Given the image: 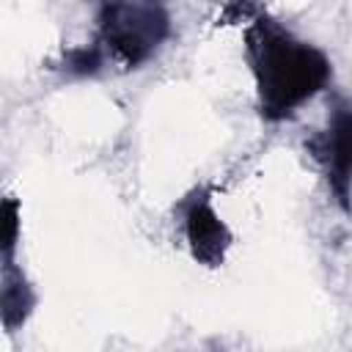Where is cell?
Wrapping results in <instances>:
<instances>
[{
	"label": "cell",
	"mask_w": 352,
	"mask_h": 352,
	"mask_svg": "<svg viewBox=\"0 0 352 352\" xmlns=\"http://www.w3.org/2000/svg\"><path fill=\"white\" fill-rule=\"evenodd\" d=\"M242 36L261 121H289L302 104L330 88L333 60L327 52L297 36L264 8L253 11Z\"/></svg>",
	"instance_id": "obj_1"
},
{
	"label": "cell",
	"mask_w": 352,
	"mask_h": 352,
	"mask_svg": "<svg viewBox=\"0 0 352 352\" xmlns=\"http://www.w3.org/2000/svg\"><path fill=\"white\" fill-rule=\"evenodd\" d=\"M173 22L160 3H102L96 8V44L124 72L146 66L170 38Z\"/></svg>",
	"instance_id": "obj_2"
},
{
	"label": "cell",
	"mask_w": 352,
	"mask_h": 352,
	"mask_svg": "<svg viewBox=\"0 0 352 352\" xmlns=\"http://www.w3.org/2000/svg\"><path fill=\"white\" fill-rule=\"evenodd\" d=\"M305 151L319 168L336 206L352 214V99H330L327 121L305 138Z\"/></svg>",
	"instance_id": "obj_3"
},
{
	"label": "cell",
	"mask_w": 352,
	"mask_h": 352,
	"mask_svg": "<svg viewBox=\"0 0 352 352\" xmlns=\"http://www.w3.org/2000/svg\"><path fill=\"white\" fill-rule=\"evenodd\" d=\"M214 184H195L173 206L190 258L206 270L223 267L234 245V231L214 209Z\"/></svg>",
	"instance_id": "obj_4"
},
{
	"label": "cell",
	"mask_w": 352,
	"mask_h": 352,
	"mask_svg": "<svg viewBox=\"0 0 352 352\" xmlns=\"http://www.w3.org/2000/svg\"><path fill=\"white\" fill-rule=\"evenodd\" d=\"M36 308V289L28 275L14 264L3 261V294H0V316L6 333H16Z\"/></svg>",
	"instance_id": "obj_5"
},
{
	"label": "cell",
	"mask_w": 352,
	"mask_h": 352,
	"mask_svg": "<svg viewBox=\"0 0 352 352\" xmlns=\"http://www.w3.org/2000/svg\"><path fill=\"white\" fill-rule=\"evenodd\" d=\"M104 60H107V58H104L102 47H99L96 41H91V44L66 50L55 69H60V72L69 74V77H94V74L102 72Z\"/></svg>",
	"instance_id": "obj_6"
},
{
	"label": "cell",
	"mask_w": 352,
	"mask_h": 352,
	"mask_svg": "<svg viewBox=\"0 0 352 352\" xmlns=\"http://www.w3.org/2000/svg\"><path fill=\"white\" fill-rule=\"evenodd\" d=\"M16 239H19V201L8 195L3 201V261H14Z\"/></svg>",
	"instance_id": "obj_7"
}]
</instances>
